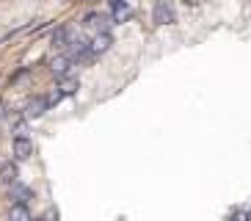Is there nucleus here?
I'll list each match as a JSON object with an SVG mask.
<instances>
[{"label": "nucleus", "mask_w": 251, "mask_h": 221, "mask_svg": "<svg viewBox=\"0 0 251 221\" xmlns=\"http://www.w3.org/2000/svg\"><path fill=\"white\" fill-rule=\"evenodd\" d=\"M111 25H113V20L108 14H100V11H91V14L83 17V28L91 30V33H105Z\"/></svg>", "instance_id": "1"}, {"label": "nucleus", "mask_w": 251, "mask_h": 221, "mask_svg": "<svg viewBox=\"0 0 251 221\" xmlns=\"http://www.w3.org/2000/svg\"><path fill=\"white\" fill-rule=\"evenodd\" d=\"M11 155H14V161H28L30 155H33V141H30L28 136H14Z\"/></svg>", "instance_id": "2"}, {"label": "nucleus", "mask_w": 251, "mask_h": 221, "mask_svg": "<svg viewBox=\"0 0 251 221\" xmlns=\"http://www.w3.org/2000/svg\"><path fill=\"white\" fill-rule=\"evenodd\" d=\"M45 110H50V100L47 97H30L23 113H25V119H39Z\"/></svg>", "instance_id": "3"}, {"label": "nucleus", "mask_w": 251, "mask_h": 221, "mask_svg": "<svg viewBox=\"0 0 251 221\" xmlns=\"http://www.w3.org/2000/svg\"><path fill=\"white\" fill-rule=\"evenodd\" d=\"M72 64H75V61L69 58L67 53H61V55H52V58H50V72L55 75V78H67L69 69H72Z\"/></svg>", "instance_id": "4"}, {"label": "nucleus", "mask_w": 251, "mask_h": 221, "mask_svg": "<svg viewBox=\"0 0 251 221\" xmlns=\"http://www.w3.org/2000/svg\"><path fill=\"white\" fill-rule=\"evenodd\" d=\"M152 20H155L157 25H171L177 17H174V8H171L166 0H160V3L155 6V11H152Z\"/></svg>", "instance_id": "5"}, {"label": "nucleus", "mask_w": 251, "mask_h": 221, "mask_svg": "<svg viewBox=\"0 0 251 221\" xmlns=\"http://www.w3.org/2000/svg\"><path fill=\"white\" fill-rule=\"evenodd\" d=\"M133 17V8L127 0H111V20L113 22H127Z\"/></svg>", "instance_id": "6"}, {"label": "nucleus", "mask_w": 251, "mask_h": 221, "mask_svg": "<svg viewBox=\"0 0 251 221\" xmlns=\"http://www.w3.org/2000/svg\"><path fill=\"white\" fill-rule=\"evenodd\" d=\"M113 44V36L105 30V33H94V39H91V55H102V53L111 50Z\"/></svg>", "instance_id": "7"}, {"label": "nucleus", "mask_w": 251, "mask_h": 221, "mask_svg": "<svg viewBox=\"0 0 251 221\" xmlns=\"http://www.w3.org/2000/svg\"><path fill=\"white\" fill-rule=\"evenodd\" d=\"M80 88V83H77V78H72V75H67V78H61L58 86H55V91H58L61 97H72L75 91Z\"/></svg>", "instance_id": "8"}, {"label": "nucleus", "mask_w": 251, "mask_h": 221, "mask_svg": "<svg viewBox=\"0 0 251 221\" xmlns=\"http://www.w3.org/2000/svg\"><path fill=\"white\" fill-rule=\"evenodd\" d=\"M8 221H33V216H30L28 205L14 202V205H11V210H8Z\"/></svg>", "instance_id": "9"}, {"label": "nucleus", "mask_w": 251, "mask_h": 221, "mask_svg": "<svg viewBox=\"0 0 251 221\" xmlns=\"http://www.w3.org/2000/svg\"><path fill=\"white\" fill-rule=\"evenodd\" d=\"M0 183L6 185H14L17 183V163H0Z\"/></svg>", "instance_id": "10"}, {"label": "nucleus", "mask_w": 251, "mask_h": 221, "mask_svg": "<svg viewBox=\"0 0 251 221\" xmlns=\"http://www.w3.org/2000/svg\"><path fill=\"white\" fill-rule=\"evenodd\" d=\"M69 42H72V30L69 28H58L52 33V47H69Z\"/></svg>", "instance_id": "11"}, {"label": "nucleus", "mask_w": 251, "mask_h": 221, "mask_svg": "<svg viewBox=\"0 0 251 221\" xmlns=\"http://www.w3.org/2000/svg\"><path fill=\"white\" fill-rule=\"evenodd\" d=\"M11 199H14V202H28L30 199V188H25V185H20V183H14L11 185Z\"/></svg>", "instance_id": "12"}, {"label": "nucleus", "mask_w": 251, "mask_h": 221, "mask_svg": "<svg viewBox=\"0 0 251 221\" xmlns=\"http://www.w3.org/2000/svg\"><path fill=\"white\" fill-rule=\"evenodd\" d=\"M251 219V216H246V213H235V216H232V221H249Z\"/></svg>", "instance_id": "13"}, {"label": "nucleus", "mask_w": 251, "mask_h": 221, "mask_svg": "<svg viewBox=\"0 0 251 221\" xmlns=\"http://www.w3.org/2000/svg\"><path fill=\"white\" fill-rule=\"evenodd\" d=\"M201 0H185V6H199Z\"/></svg>", "instance_id": "14"}, {"label": "nucleus", "mask_w": 251, "mask_h": 221, "mask_svg": "<svg viewBox=\"0 0 251 221\" xmlns=\"http://www.w3.org/2000/svg\"><path fill=\"white\" fill-rule=\"evenodd\" d=\"M33 221H42V219H33Z\"/></svg>", "instance_id": "15"}]
</instances>
